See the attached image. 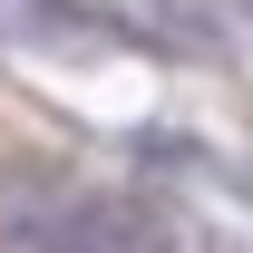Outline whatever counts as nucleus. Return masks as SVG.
I'll return each instance as SVG.
<instances>
[{
    "instance_id": "nucleus-1",
    "label": "nucleus",
    "mask_w": 253,
    "mask_h": 253,
    "mask_svg": "<svg viewBox=\"0 0 253 253\" xmlns=\"http://www.w3.org/2000/svg\"><path fill=\"white\" fill-rule=\"evenodd\" d=\"M0 253H175V234L126 195L30 185V195L0 205Z\"/></svg>"
}]
</instances>
